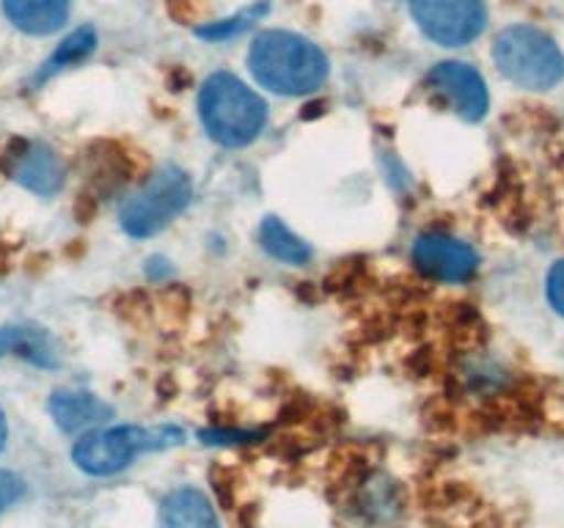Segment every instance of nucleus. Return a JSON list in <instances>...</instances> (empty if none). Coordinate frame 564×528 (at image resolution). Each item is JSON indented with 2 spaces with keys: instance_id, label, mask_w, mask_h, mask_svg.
<instances>
[{
  "instance_id": "11",
  "label": "nucleus",
  "mask_w": 564,
  "mask_h": 528,
  "mask_svg": "<svg viewBox=\"0 0 564 528\" xmlns=\"http://www.w3.org/2000/svg\"><path fill=\"white\" fill-rule=\"evenodd\" d=\"M50 413L64 432H80L105 421L110 416V407L83 391H55L50 399Z\"/></svg>"
},
{
  "instance_id": "5",
  "label": "nucleus",
  "mask_w": 564,
  "mask_h": 528,
  "mask_svg": "<svg viewBox=\"0 0 564 528\" xmlns=\"http://www.w3.org/2000/svg\"><path fill=\"white\" fill-rule=\"evenodd\" d=\"M193 198V185L182 168H160L147 185L132 193L121 207V229L135 240L163 231L176 215L185 212Z\"/></svg>"
},
{
  "instance_id": "8",
  "label": "nucleus",
  "mask_w": 564,
  "mask_h": 528,
  "mask_svg": "<svg viewBox=\"0 0 564 528\" xmlns=\"http://www.w3.org/2000/svg\"><path fill=\"white\" fill-rule=\"evenodd\" d=\"M430 82L449 99L460 119L479 121L488 113V86L474 66L460 64V61H446V64L435 66Z\"/></svg>"
},
{
  "instance_id": "18",
  "label": "nucleus",
  "mask_w": 564,
  "mask_h": 528,
  "mask_svg": "<svg viewBox=\"0 0 564 528\" xmlns=\"http://www.w3.org/2000/svg\"><path fill=\"white\" fill-rule=\"evenodd\" d=\"M22 339V328H0V355L17 350Z\"/></svg>"
},
{
  "instance_id": "4",
  "label": "nucleus",
  "mask_w": 564,
  "mask_h": 528,
  "mask_svg": "<svg viewBox=\"0 0 564 528\" xmlns=\"http://www.w3.org/2000/svg\"><path fill=\"white\" fill-rule=\"evenodd\" d=\"M494 61L501 75L529 91H549L564 77V55L549 33L512 25L496 36Z\"/></svg>"
},
{
  "instance_id": "14",
  "label": "nucleus",
  "mask_w": 564,
  "mask_h": 528,
  "mask_svg": "<svg viewBox=\"0 0 564 528\" xmlns=\"http://www.w3.org/2000/svg\"><path fill=\"white\" fill-rule=\"evenodd\" d=\"M97 47V33H94V28H77L72 36L64 38V44H61L58 50L53 53V58L44 64L42 75H39V80H47L50 75H55L58 69H66V66L77 64V61H83L86 55H91V50Z\"/></svg>"
},
{
  "instance_id": "17",
  "label": "nucleus",
  "mask_w": 564,
  "mask_h": 528,
  "mask_svg": "<svg viewBox=\"0 0 564 528\" xmlns=\"http://www.w3.org/2000/svg\"><path fill=\"white\" fill-rule=\"evenodd\" d=\"M22 490H25V484H22V479L17 473L0 471V512L14 504L22 495Z\"/></svg>"
},
{
  "instance_id": "7",
  "label": "nucleus",
  "mask_w": 564,
  "mask_h": 528,
  "mask_svg": "<svg viewBox=\"0 0 564 528\" xmlns=\"http://www.w3.org/2000/svg\"><path fill=\"white\" fill-rule=\"evenodd\" d=\"M413 262L424 275L446 284H463L479 270V256L468 242L446 234H422L413 242Z\"/></svg>"
},
{
  "instance_id": "15",
  "label": "nucleus",
  "mask_w": 564,
  "mask_h": 528,
  "mask_svg": "<svg viewBox=\"0 0 564 528\" xmlns=\"http://www.w3.org/2000/svg\"><path fill=\"white\" fill-rule=\"evenodd\" d=\"M268 11V3H257V6H248L246 11H240L237 16H229V20H220L213 22V25H202L196 28V33L202 38H209V42H220V38H231L237 33H242L246 28H251L253 22H259V16Z\"/></svg>"
},
{
  "instance_id": "2",
  "label": "nucleus",
  "mask_w": 564,
  "mask_h": 528,
  "mask_svg": "<svg viewBox=\"0 0 564 528\" xmlns=\"http://www.w3.org/2000/svg\"><path fill=\"white\" fill-rule=\"evenodd\" d=\"M198 113L209 138L220 146H248L264 130L268 105L240 77L218 72L202 86Z\"/></svg>"
},
{
  "instance_id": "13",
  "label": "nucleus",
  "mask_w": 564,
  "mask_h": 528,
  "mask_svg": "<svg viewBox=\"0 0 564 528\" xmlns=\"http://www.w3.org/2000/svg\"><path fill=\"white\" fill-rule=\"evenodd\" d=\"M259 242L273 258L286 264H306L312 256V248L279 218H264L259 226Z\"/></svg>"
},
{
  "instance_id": "6",
  "label": "nucleus",
  "mask_w": 564,
  "mask_h": 528,
  "mask_svg": "<svg viewBox=\"0 0 564 528\" xmlns=\"http://www.w3.org/2000/svg\"><path fill=\"white\" fill-rule=\"evenodd\" d=\"M411 14L424 36L444 47H463L485 31L482 0H411Z\"/></svg>"
},
{
  "instance_id": "10",
  "label": "nucleus",
  "mask_w": 564,
  "mask_h": 528,
  "mask_svg": "<svg viewBox=\"0 0 564 528\" xmlns=\"http://www.w3.org/2000/svg\"><path fill=\"white\" fill-rule=\"evenodd\" d=\"M3 11L20 31L47 36L66 22L69 0H3Z\"/></svg>"
},
{
  "instance_id": "12",
  "label": "nucleus",
  "mask_w": 564,
  "mask_h": 528,
  "mask_svg": "<svg viewBox=\"0 0 564 528\" xmlns=\"http://www.w3.org/2000/svg\"><path fill=\"white\" fill-rule=\"evenodd\" d=\"M14 179L39 196H53L64 182V170L47 146H28L14 163Z\"/></svg>"
},
{
  "instance_id": "19",
  "label": "nucleus",
  "mask_w": 564,
  "mask_h": 528,
  "mask_svg": "<svg viewBox=\"0 0 564 528\" xmlns=\"http://www.w3.org/2000/svg\"><path fill=\"white\" fill-rule=\"evenodd\" d=\"M6 440H9V427H6V416L3 410H0V451H3Z\"/></svg>"
},
{
  "instance_id": "9",
  "label": "nucleus",
  "mask_w": 564,
  "mask_h": 528,
  "mask_svg": "<svg viewBox=\"0 0 564 528\" xmlns=\"http://www.w3.org/2000/svg\"><path fill=\"white\" fill-rule=\"evenodd\" d=\"M160 528H220L215 506L196 487L169 493L160 506Z\"/></svg>"
},
{
  "instance_id": "16",
  "label": "nucleus",
  "mask_w": 564,
  "mask_h": 528,
  "mask_svg": "<svg viewBox=\"0 0 564 528\" xmlns=\"http://www.w3.org/2000/svg\"><path fill=\"white\" fill-rule=\"evenodd\" d=\"M545 289H549V302L554 306V311L564 317V258L551 267L549 286H545Z\"/></svg>"
},
{
  "instance_id": "3",
  "label": "nucleus",
  "mask_w": 564,
  "mask_h": 528,
  "mask_svg": "<svg viewBox=\"0 0 564 528\" xmlns=\"http://www.w3.org/2000/svg\"><path fill=\"white\" fill-rule=\"evenodd\" d=\"M180 427H110V429H94L86 432L72 449V460L80 471L91 473V476H113V473L124 471L135 457L147 454V451H163L171 446L182 443Z\"/></svg>"
},
{
  "instance_id": "1",
  "label": "nucleus",
  "mask_w": 564,
  "mask_h": 528,
  "mask_svg": "<svg viewBox=\"0 0 564 528\" xmlns=\"http://www.w3.org/2000/svg\"><path fill=\"white\" fill-rule=\"evenodd\" d=\"M248 66L264 88L284 97L317 91L328 80L330 69L317 44L290 31L259 33L248 53Z\"/></svg>"
}]
</instances>
